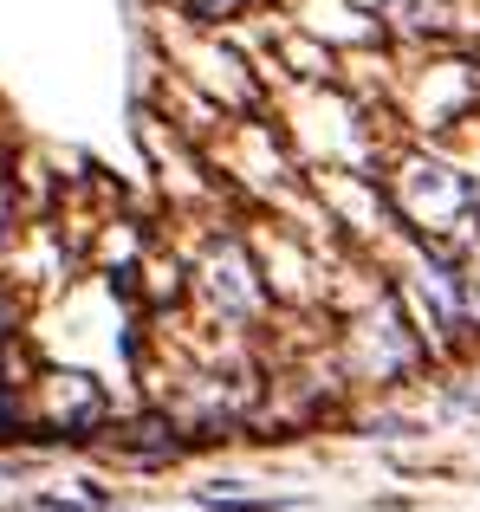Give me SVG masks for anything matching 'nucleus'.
Segmentation results:
<instances>
[{
    "label": "nucleus",
    "instance_id": "f257e3e1",
    "mask_svg": "<svg viewBox=\"0 0 480 512\" xmlns=\"http://www.w3.org/2000/svg\"><path fill=\"white\" fill-rule=\"evenodd\" d=\"M396 208H403L416 227H429V234H448V227L474 208V188H468L461 169L422 163V156H416V163L396 169Z\"/></svg>",
    "mask_w": 480,
    "mask_h": 512
},
{
    "label": "nucleus",
    "instance_id": "f03ea898",
    "mask_svg": "<svg viewBox=\"0 0 480 512\" xmlns=\"http://www.w3.org/2000/svg\"><path fill=\"white\" fill-rule=\"evenodd\" d=\"M202 279H208V299H215L228 318H247L253 305H260V279H253V266H247V253H240V240H221V247L208 253Z\"/></svg>",
    "mask_w": 480,
    "mask_h": 512
},
{
    "label": "nucleus",
    "instance_id": "7ed1b4c3",
    "mask_svg": "<svg viewBox=\"0 0 480 512\" xmlns=\"http://www.w3.org/2000/svg\"><path fill=\"white\" fill-rule=\"evenodd\" d=\"M39 422L46 428H91L98 422V389H91V376H46V389H39Z\"/></svg>",
    "mask_w": 480,
    "mask_h": 512
},
{
    "label": "nucleus",
    "instance_id": "20e7f679",
    "mask_svg": "<svg viewBox=\"0 0 480 512\" xmlns=\"http://www.w3.org/2000/svg\"><path fill=\"white\" fill-rule=\"evenodd\" d=\"M383 20H396L403 33H442L448 7L442 0H383Z\"/></svg>",
    "mask_w": 480,
    "mask_h": 512
},
{
    "label": "nucleus",
    "instance_id": "39448f33",
    "mask_svg": "<svg viewBox=\"0 0 480 512\" xmlns=\"http://www.w3.org/2000/svg\"><path fill=\"white\" fill-rule=\"evenodd\" d=\"M455 292H461V312H468L474 325H480V247L468 253V260H461V279H455Z\"/></svg>",
    "mask_w": 480,
    "mask_h": 512
},
{
    "label": "nucleus",
    "instance_id": "423d86ee",
    "mask_svg": "<svg viewBox=\"0 0 480 512\" xmlns=\"http://www.w3.org/2000/svg\"><path fill=\"white\" fill-rule=\"evenodd\" d=\"M182 7L195 13V20H228L234 7H247V0H182Z\"/></svg>",
    "mask_w": 480,
    "mask_h": 512
},
{
    "label": "nucleus",
    "instance_id": "0eeeda50",
    "mask_svg": "<svg viewBox=\"0 0 480 512\" xmlns=\"http://www.w3.org/2000/svg\"><path fill=\"white\" fill-rule=\"evenodd\" d=\"M13 512H78V506H59V500H33V506H13Z\"/></svg>",
    "mask_w": 480,
    "mask_h": 512
}]
</instances>
